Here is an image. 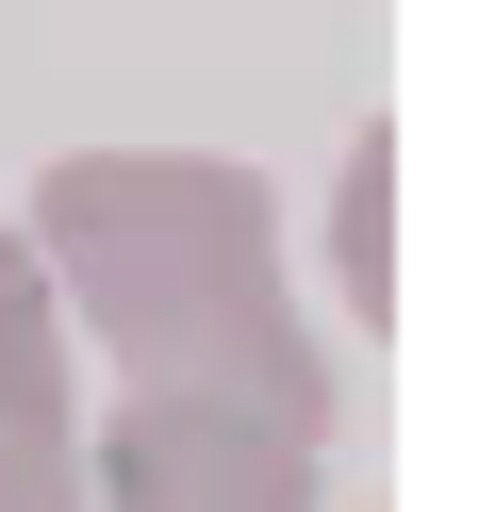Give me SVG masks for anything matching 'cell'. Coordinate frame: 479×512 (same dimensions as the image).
Returning a JSON list of instances; mask_svg holds the SVG:
<instances>
[{"label":"cell","instance_id":"cell-4","mask_svg":"<svg viewBox=\"0 0 479 512\" xmlns=\"http://www.w3.org/2000/svg\"><path fill=\"white\" fill-rule=\"evenodd\" d=\"M314 248H331V298L364 314H397V133H347V166H331V215H314Z\"/></svg>","mask_w":479,"mask_h":512},{"label":"cell","instance_id":"cell-1","mask_svg":"<svg viewBox=\"0 0 479 512\" xmlns=\"http://www.w3.org/2000/svg\"><path fill=\"white\" fill-rule=\"evenodd\" d=\"M17 248L50 265L67 347H100L116 380H199V397H265L347 430L331 347L281 298V199L232 149H67L17 199Z\"/></svg>","mask_w":479,"mask_h":512},{"label":"cell","instance_id":"cell-2","mask_svg":"<svg viewBox=\"0 0 479 512\" xmlns=\"http://www.w3.org/2000/svg\"><path fill=\"white\" fill-rule=\"evenodd\" d=\"M331 496V430L265 397H199V380H116L83 413V512H314Z\"/></svg>","mask_w":479,"mask_h":512},{"label":"cell","instance_id":"cell-3","mask_svg":"<svg viewBox=\"0 0 479 512\" xmlns=\"http://www.w3.org/2000/svg\"><path fill=\"white\" fill-rule=\"evenodd\" d=\"M0 512H83V347L17 215H0Z\"/></svg>","mask_w":479,"mask_h":512}]
</instances>
